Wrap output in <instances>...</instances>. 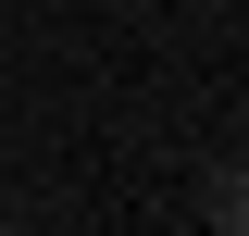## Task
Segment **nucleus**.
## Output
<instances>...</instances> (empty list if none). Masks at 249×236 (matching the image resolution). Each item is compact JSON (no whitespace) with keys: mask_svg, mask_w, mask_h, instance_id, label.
I'll list each match as a JSON object with an SVG mask.
<instances>
[{"mask_svg":"<svg viewBox=\"0 0 249 236\" xmlns=\"http://www.w3.org/2000/svg\"><path fill=\"white\" fill-rule=\"evenodd\" d=\"M212 224H224V236H249V149L212 174Z\"/></svg>","mask_w":249,"mask_h":236,"instance_id":"f257e3e1","label":"nucleus"}]
</instances>
